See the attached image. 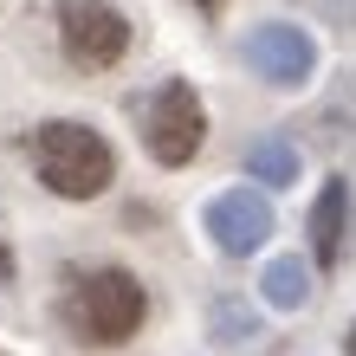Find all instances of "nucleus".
I'll list each match as a JSON object with an SVG mask.
<instances>
[{
	"label": "nucleus",
	"mask_w": 356,
	"mask_h": 356,
	"mask_svg": "<svg viewBox=\"0 0 356 356\" xmlns=\"http://www.w3.org/2000/svg\"><path fill=\"white\" fill-rule=\"evenodd\" d=\"M33 162H39V181L52 188L58 201H97L117 175V156L91 123H72V117H52L33 130Z\"/></svg>",
	"instance_id": "1"
},
{
	"label": "nucleus",
	"mask_w": 356,
	"mask_h": 356,
	"mask_svg": "<svg viewBox=\"0 0 356 356\" xmlns=\"http://www.w3.org/2000/svg\"><path fill=\"white\" fill-rule=\"evenodd\" d=\"M143 143H149V156L162 162V169H188V162L201 156L207 111H201V97L188 91L181 78H169V85L143 104Z\"/></svg>",
	"instance_id": "2"
},
{
	"label": "nucleus",
	"mask_w": 356,
	"mask_h": 356,
	"mask_svg": "<svg viewBox=\"0 0 356 356\" xmlns=\"http://www.w3.org/2000/svg\"><path fill=\"white\" fill-rule=\"evenodd\" d=\"M58 46H65L72 65L104 72L130 52V19L111 0H58Z\"/></svg>",
	"instance_id": "3"
},
{
	"label": "nucleus",
	"mask_w": 356,
	"mask_h": 356,
	"mask_svg": "<svg viewBox=\"0 0 356 356\" xmlns=\"http://www.w3.org/2000/svg\"><path fill=\"white\" fill-rule=\"evenodd\" d=\"M78 330H85L91 343H123V337H136V324H143V311H149V298H143V285L130 279V272H91L85 285H78Z\"/></svg>",
	"instance_id": "4"
},
{
	"label": "nucleus",
	"mask_w": 356,
	"mask_h": 356,
	"mask_svg": "<svg viewBox=\"0 0 356 356\" xmlns=\"http://www.w3.org/2000/svg\"><path fill=\"white\" fill-rule=\"evenodd\" d=\"M240 52H246V65H253L266 85H279V91H298V85H311V72H318V46H311V33L291 26V19L253 26Z\"/></svg>",
	"instance_id": "5"
},
{
	"label": "nucleus",
	"mask_w": 356,
	"mask_h": 356,
	"mask_svg": "<svg viewBox=\"0 0 356 356\" xmlns=\"http://www.w3.org/2000/svg\"><path fill=\"white\" fill-rule=\"evenodd\" d=\"M207 234H214V246L227 259H246V253H259L266 234H272V207L259 188H227V195L207 201Z\"/></svg>",
	"instance_id": "6"
},
{
	"label": "nucleus",
	"mask_w": 356,
	"mask_h": 356,
	"mask_svg": "<svg viewBox=\"0 0 356 356\" xmlns=\"http://www.w3.org/2000/svg\"><path fill=\"white\" fill-rule=\"evenodd\" d=\"M343 246H350V181L330 175L311 207V253H318V266H343Z\"/></svg>",
	"instance_id": "7"
},
{
	"label": "nucleus",
	"mask_w": 356,
	"mask_h": 356,
	"mask_svg": "<svg viewBox=\"0 0 356 356\" xmlns=\"http://www.w3.org/2000/svg\"><path fill=\"white\" fill-rule=\"evenodd\" d=\"M305 169V156H298V143L291 136H259V143H246V175L266 181V188H291Z\"/></svg>",
	"instance_id": "8"
},
{
	"label": "nucleus",
	"mask_w": 356,
	"mask_h": 356,
	"mask_svg": "<svg viewBox=\"0 0 356 356\" xmlns=\"http://www.w3.org/2000/svg\"><path fill=\"white\" fill-rule=\"evenodd\" d=\"M259 291H266L272 311H305L311 305V266L305 259H272L266 279H259Z\"/></svg>",
	"instance_id": "9"
},
{
	"label": "nucleus",
	"mask_w": 356,
	"mask_h": 356,
	"mask_svg": "<svg viewBox=\"0 0 356 356\" xmlns=\"http://www.w3.org/2000/svg\"><path fill=\"white\" fill-rule=\"evenodd\" d=\"M214 337H220L227 350H246V343L259 337V311L240 305V298H220V305H214Z\"/></svg>",
	"instance_id": "10"
}]
</instances>
